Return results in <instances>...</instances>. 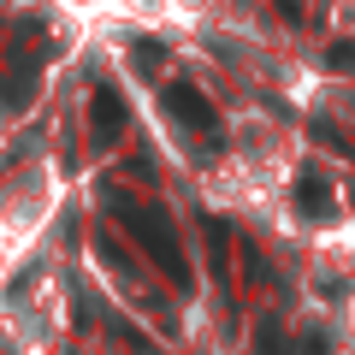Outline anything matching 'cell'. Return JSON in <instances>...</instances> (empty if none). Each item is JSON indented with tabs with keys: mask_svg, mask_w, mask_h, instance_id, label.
<instances>
[{
	"mask_svg": "<svg viewBox=\"0 0 355 355\" xmlns=\"http://www.w3.org/2000/svg\"><path fill=\"white\" fill-rule=\"evenodd\" d=\"M107 214H113L119 225L130 231V243H137V249L166 272V284H172V291H190V284H196V279H190V261H184V243H178L172 219H166L160 207H142V202H130V196L107 190Z\"/></svg>",
	"mask_w": 355,
	"mask_h": 355,
	"instance_id": "1",
	"label": "cell"
},
{
	"mask_svg": "<svg viewBox=\"0 0 355 355\" xmlns=\"http://www.w3.org/2000/svg\"><path fill=\"white\" fill-rule=\"evenodd\" d=\"M166 113H172L178 125H190V130L219 137V113H214V101H207L196 83H166Z\"/></svg>",
	"mask_w": 355,
	"mask_h": 355,
	"instance_id": "3",
	"label": "cell"
},
{
	"mask_svg": "<svg viewBox=\"0 0 355 355\" xmlns=\"http://www.w3.org/2000/svg\"><path fill=\"white\" fill-rule=\"evenodd\" d=\"M130 65H137V71H160V65H166L160 36H137V42H130Z\"/></svg>",
	"mask_w": 355,
	"mask_h": 355,
	"instance_id": "5",
	"label": "cell"
},
{
	"mask_svg": "<svg viewBox=\"0 0 355 355\" xmlns=\"http://www.w3.org/2000/svg\"><path fill=\"white\" fill-rule=\"evenodd\" d=\"M125 125H130V107H125V95H119L113 83H101L95 95H89V137L101 142V148H113V142L125 137Z\"/></svg>",
	"mask_w": 355,
	"mask_h": 355,
	"instance_id": "2",
	"label": "cell"
},
{
	"mask_svg": "<svg viewBox=\"0 0 355 355\" xmlns=\"http://www.w3.org/2000/svg\"><path fill=\"white\" fill-rule=\"evenodd\" d=\"M225 219H207V261H214V272L225 279Z\"/></svg>",
	"mask_w": 355,
	"mask_h": 355,
	"instance_id": "7",
	"label": "cell"
},
{
	"mask_svg": "<svg viewBox=\"0 0 355 355\" xmlns=\"http://www.w3.org/2000/svg\"><path fill=\"white\" fill-rule=\"evenodd\" d=\"M314 137L326 142V148H338V154H349V160H355V130L331 125V119H314Z\"/></svg>",
	"mask_w": 355,
	"mask_h": 355,
	"instance_id": "6",
	"label": "cell"
},
{
	"mask_svg": "<svg viewBox=\"0 0 355 355\" xmlns=\"http://www.w3.org/2000/svg\"><path fill=\"white\" fill-rule=\"evenodd\" d=\"M326 65H331V71H355V48H349V42H343V48H331Z\"/></svg>",
	"mask_w": 355,
	"mask_h": 355,
	"instance_id": "10",
	"label": "cell"
},
{
	"mask_svg": "<svg viewBox=\"0 0 355 355\" xmlns=\"http://www.w3.org/2000/svg\"><path fill=\"white\" fill-rule=\"evenodd\" d=\"M113 338L125 343V349H137V355H154V343L142 338V331H130V320H113Z\"/></svg>",
	"mask_w": 355,
	"mask_h": 355,
	"instance_id": "8",
	"label": "cell"
},
{
	"mask_svg": "<svg viewBox=\"0 0 355 355\" xmlns=\"http://www.w3.org/2000/svg\"><path fill=\"white\" fill-rule=\"evenodd\" d=\"M296 214H308V219L331 214V196L320 190V172H314V166H308V172H302V184H296Z\"/></svg>",
	"mask_w": 355,
	"mask_h": 355,
	"instance_id": "4",
	"label": "cell"
},
{
	"mask_svg": "<svg viewBox=\"0 0 355 355\" xmlns=\"http://www.w3.org/2000/svg\"><path fill=\"white\" fill-rule=\"evenodd\" d=\"M254 349H261V355H284V338H279V326H272V320L254 331Z\"/></svg>",
	"mask_w": 355,
	"mask_h": 355,
	"instance_id": "9",
	"label": "cell"
}]
</instances>
